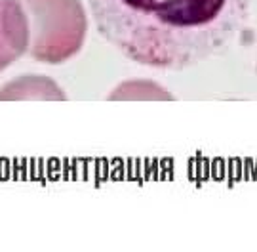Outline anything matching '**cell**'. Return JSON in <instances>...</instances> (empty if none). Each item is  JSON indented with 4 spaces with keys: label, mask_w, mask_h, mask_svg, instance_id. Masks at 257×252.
Listing matches in <instances>:
<instances>
[{
    "label": "cell",
    "mask_w": 257,
    "mask_h": 252,
    "mask_svg": "<svg viewBox=\"0 0 257 252\" xmlns=\"http://www.w3.org/2000/svg\"><path fill=\"white\" fill-rule=\"evenodd\" d=\"M105 42L139 65L183 71L223 54L249 19V0H88Z\"/></svg>",
    "instance_id": "cell-1"
},
{
    "label": "cell",
    "mask_w": 257,
    "mask_h": 252,
    "mask_svg": "<svg viewBox=\"0 0 257 252\" xmlns=\"http://www.w3.org/2000/svg\"><path fill=\"white\" fill-rule=\"evenodd\" d=\"M31 27V57L59 65L76 56L86 40L88 16L80 0H19Z\"/></svg>",
    "instance_id": "cell-2"
},
{
    "label": "cell",
    "mask_w": 257,
    "mask_h": 252,
    "mask_svg": "<svg viewBox=\"0 0 257 252\" xmlns=\"http://www.w3.org/2000/svg\"><path fill=\"white\" fill-rule=\"evenodd\" d=\"M31 46L27 12L19 0H0V73Z\"/></svg>",
    "instance_id": "cell-3"
},
{
    "label": "cell",
    "mask_w": 257,
    "mask_h": 252,
    "mask_svg": "<svg viewBox=\"0 0 257 252\" xmlns=\"http://www.w3.org/2000/svg\"><path fill=\"white\" fill-rule=\"evenodd\" d=\"M25 100L63 102L67 100V96L50 76L44 75L18 76L16 80H10L0 88V102H25Z\"/></svg>",
    "instance_id": "cell-4"
},
{
    "label": "cell",
    "mask_w": 257,
    "mask_h": 252,
    "mask_svg": "<svg viewBox=\"0 0 257 252\" xmlns=\"http://www.w3.org/2000/svg\"><path fill=\"white\" fill-rule=\"evenodd\" d=\"M109 100H174V96L162 86L151 80H126L116 90H112Z\"/></svg>",
    "instance_id": "cell-5"
}]
</instances>
